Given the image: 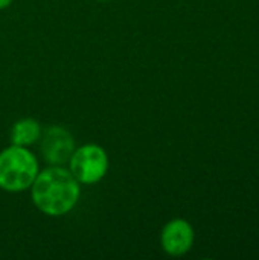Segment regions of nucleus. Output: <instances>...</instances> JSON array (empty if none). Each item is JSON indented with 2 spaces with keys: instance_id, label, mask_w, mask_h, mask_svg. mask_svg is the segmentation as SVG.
<instances>
[{
  "instance_id": "obj_1",
  "label": "nucleus",
  "mask_w": 259,
  "mask_h": 260,
  "mask_svg": "<svg viewBox=\"0 0 259 260\" xmlns=\"http://www.w3.org/2000/svg\"><path fill=\"white\" fill-rule=\"evenodd\" d=\"M29 192L38 212L60 218L76 207L81 198V184L67 168L47 166L43 171L40 169Z\"/></svg>"
},
{
  "instance_id": "obj_2",
  "label": "nucleus",
  "mask_w": 259,
  "mask_h": 260,
  "mask_svg": "<svg viewBox=\"0 0 259 260\" xmlns=\"http://www.w3.org/2000/svg\"><path fill=\"white\" fill-rule=\"evenodd\" d=\"M38 172V158L29 148L9 145L0 151V190L8 193L26 192Z\"/></svg>"
},
{
  "instance_id": "obj_3",
  "label": "nucleus",
  "mask_w": 259,
  "mask_h": 260,
  "mask_svg": "<svg viewBox=\"0 0 259 260\" xmlns=\"http://www.w3.org/2000/svg\"><path fill=\"white\" fill-rule=\"evenodd\" d=\"M67 169L82 186H93L102 181L110 169L107 151L98 143L76 146L67 161Z\"/></svg>"
},
{
  "instance_id": "obj_4",
  "label": "nucleus",
  "mask_w": 259,
  "mask_h": 260,
  "mask_svg": "<svg viewBox=\"0 0 259 260\" xmlns=\"http://www.w3.org/2000/svg\"><path fill=\"white\" fill-rule=\"evenodd\" d=\"M76 148L72 133L60 125L47 126L40 139L43 160L49 166H64Z\"/></svg>"
},
{
  "instance_id": "obj_5",
  "label": "nucleus",
  "mask_w": 259,
  "mask_h": 260,
  "mask_svg": "<svg viewBox=\"0 0 259 260\" xmlns=\"http://www.w3.org/2000/svg\"><path fill=\"white\" fill-rule=\"evenodd\" d=\"M195 241V232L189 221L183 218H174L168 221L160 232L162 250L172 257L185 256L191 251Z\"/></svg>"
},
{
  "instance_id": "obj_6",
  "label": "nucleus",
  "mask_w": 259,
  "mask_h": 260,
  "mask_svg": "<svg viewBox=\"0 0 259 260\" xmlns=\"http://www.w3.org/2000/svg\"><path fill=\"white\" fill-rule=\"evenodd\" d=\"M43 134L41 123L34 117H21L11 128V145L31 148L38 143Z\"/></svg>"
},
{
  "instance_id": "obj_7",
  "label": "nucleus",
  "mask_w": 259,
  "mask_h": 260,
  "mask_svg": "<svg viewBox=\"0 0 259 260\" xmlns=\"http://www.w3.org/2000/svg\"><path fill=\"white\" fill-rule=\"evenodd\" d=\"M12 2H14V0H0V11L9 8V6L12 5Z\"/></svg>"
},
{
  "instance_id": "obj_8",
  "label": "nucleus",
  "mask_w": 259,
  "mask_h": 260,
  "mask_svg": "<svg viewBox=\"0 0 259 260\" xmlns=\"http://www.w3.org/2000/svg\"><path fill=\"white\" fill-rule=\"evenodd\" d=\"M98 2H111V0H98Z\"/></svg>"
}]
</instances>
